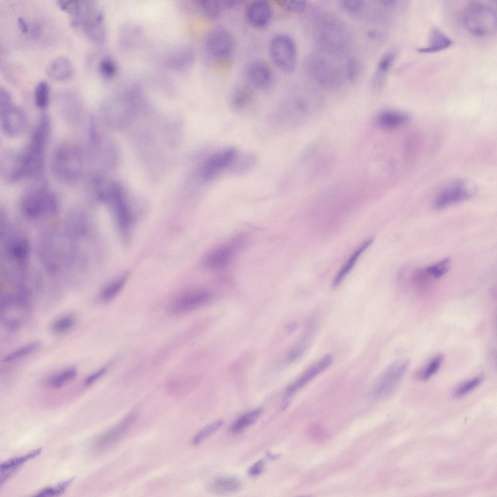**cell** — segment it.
Here are the masks:
<instances>
[{
    "instance_id": "obj_1",
    "label": "cell",
    "mask_w": 497,
    "mask_h": 497,
    "mask_svg": "<svg viewBox=\"0 0 497 497\" xmlns=\"http://www.w3.org/2000/svg\"><path fill=\"white\" fill-rule=\"evenodd\" d=\"M311 32L316 45L326 53H341L349 44V35L345 25L324 11H316L312 16Z\"/></svg>"
},
{
    "instance_id": "obj_2",
    "label": "cell",
    "mask_w": 497,
    "mask_h": 497,
    "mask_svg": "<svg viewBox=\"0 0 497 497\" xmlns=\"http://www.w3.org/2000/svg\"><path fill=\"white\" fill-rule=\"evenodd\" d=\"M49 130L48 119L43 117L34 130L27 149L13 165L10 174L12 180L33 176L40 172L44 161Z\"/></svg>"
},
{
    "instance_id": "obj_3",
    "label": "cell",
    "mask_w": 497,
    "mask_h": 497,
    "mask_svg": "<svg viewBox=\"0 0 497 497\" xmlns=\"http://www.w3.org/2000/svg\"><path fill=\"white\" fill-rule=\"evenodd\" d=\"M95 187L99 197L113 208L120 229L127 230L132 222V215L122 185L116 181L99 178L95 181Z\"/></svg>"
},
{
    "instance_id": "obj_4",
    "label": "cell",
    "mask_w": 497,
    "mask_h": 497,
    "mask_svg": "<svg viewBox=\"0 0 497 497\" xmlns=\"http://www.w3.org/2000/svg\"><path fill=\"white\" fill-rule=\"evenodd\" d=\"M304 66L309 77L325 89L337 88L344 77L343 68L337 66L322 51L309 54L305 59Z\"/></svg>"
},
{
    "instance_id": "obj_5",
    "label": "cell",
    "mask_w": 497,
    "mask_h": 497,
    "mask_svg": "<svg viewBox=\"0 0 497 497\" xmlns=\"http://www.w3.org/2000/svg\"><path fill=\"white\" fill-rule=\"evenodd\" d=\"M83 151L72 143L63 144L54 151L52 167L55 174L60 179L68 182L78 179L83 173L85 158Z\"/></svg>"
},
{
    "instance_id": "obj_6",
    "label": "cell",
    "mask_w": 497,
    "mask_h": 497,
    "mask_svg": "<svg viewBox=\"0 0 497 497\" xmlns=\"http://www.w3.org/2000/svg\"><path fill=\"white\" fill-rule=\"evenodd\" d=\"M464 21L472 34L478 36H489L496 31V10L484 1H471L464 9Z\"/></svg>"
},
{
    "instance_id": "obj_7",
    "label": "cell",
    "mask_w": 497,
    "mask_h": 497,
    "mask_svg": "<svg viewBox=\"0 0 497 497\" xmlns=\"http://www.w3.org/2000/svg\"><path fill=\"white\" fill-rule=\"evenodd\" d=\"M269 55L274 64L282 72L291 73L297 66L298 51L296 42L289 34L279 33L271 38Z\"/></svg>"
},
{
    "instance_id": "obj_8",
    "label": "cell",
    "mask_w": 497,
    "mask_h": 497,
    "mask_svg": "<svg viewBox=\"0 0 497 497\" xmlns=\"http://www.w3.org/2000/svg\"><path fill=\"white\" fill-rule=\"evenodd\" d=\"M205 48L210 58L219 65L227 64L234 54L235 40L232 33L227 28L216 26L207 33Z\"/></svg>"
},
{
    "instance_id": "obj_9",
    "label": "cell",
    "mask_w": 497,
    "mask_h": 497,
    "mask_svg": "<svg viewBox=\"0 0 497 497\" xmlns=\"http://www.w3.org/2000/svg\"><path fill=\"white\" fill-rule=\"evenodd\" d=\"M30 310L26 298L17 295L8 296L1 301L0 318L5 326L15 329L24 322Z\"/></svg>"
},
{
    "instance_id": "obj_10",
    "label": "cell",
    "mask_w": 497,
    "mask_h": 497,
    "mask_svg": "<svg viewBox=\"0 0 497 497\" xmlns=\"http://www.w3.org/2000/svg\"><path fill=\"white\" fill-rule=\"evenodd\" d=\"M409 365L407 359H400L391 364L375 383L373 396L377 398H383L393 393L405 375Z\"/></svg>"
},
{
    "instance_id": "obj_11",
    "label": "cell",
    "mask_w": 497,
    "mask_h": 497,
    "mask_svg": "<svg viewBox=\"0 0 497 497\" xmlns=\"http://www.w3.org/2000/svg\"><path fill=\"white\" fill-rule=\"evenodd\" d=\"M474 183L465 179L455 181L444 188L436 197L434 206L442 209L472 197L476 192Z\"/></svg>"
},
{
    "instance_id": "obj_12",
    "label": "cell",
    "mask_w": 497,
    "mask_h": 497,
    "mask_svg": "<svg viewBox=\"0 0 497 497\" xmlns=\"http://www.w3.org/2000/svg\"><path fill=\"white\" fill-rule=\"evenodd\" d=\"M23 211L28 215L35 216L52 214L57 204L53 194L49 190L40 187L29 192L22 202Z\"/></svg>"
},
{
    "instance_id": "obj_13",
    "label": "cell",
    "mask_w": 497,
    "mask_h": 497,
    "mask_svg": "<svg viewBox=\"0 0 497 497\" xmlns=\"http://www.w3.org/2000/svg\"><path fill=\"white\" fill-rule=\"evenodd\" d=\"M211 293L203 289L185 291L176 296L170 303L168 312L175 315L185 314L207 303L211 298Z\"/></svg>"
},
{
    "instance_id": "obj_14",
    "label": "cell",
    "mask_w": 497,
    "mask_h": 497,
    "mask_svg": "<svg viewBox=\"0 0 497 497\" xmlns=\"http://www.w3.org/2000/svg\"><path fill=\"white\" fill-rule=\"evenodd\" d=\"M237 155V150L234 147H228L214 153L203 165L201 177L205 181L214 179L222 171L231 167Z\"/></svg>"
},
{
    "instance_id": "obj_15",
    "label": "cell",
    "mask_w": 497,
    "mask_h": 497,
    "mask_svg": "<svg viewBox=\"0 0 497 497\" xmlns=\"http://www.w3.org/2000/svg\"><path fill=\"white\" fill-rule=\"evenodd\" d=\"M246 75L251 85L260 90L270 89L274 81V73L270 66L262 59H255L249 63Z\"/></svg>"
},
{
    "instance_id": "obj_16",
    "label": "cell",
    "mask_w": 497,
    "mask_h": 497,
    "mask_svg": "<svg viewBox=\"0 0 497 497\" xmlns=\"http://www.w3.org/2000/svg\"><path fill=\"white\" fill-rule=\"evenodd\" d=\"M0 125L3 132L14 137L22 133L26 127L27 119L23 110L13 105L0 110Z\"/></svg>"
},
{
    "instance_id": "obj_17",
    "label": "cell",
    "mask_w": 497,
    "mask_h": 497,
    "mask_svg": "<svg viewBox=\"0 0 497 497\" xmlns=\"http://www.w3.org/2000/svg\"><path fill=\"white\" fill-rule=\"evenodd\" d=\"M245 15L246 20L250 26L261 29L270 23L273 10L271 5L266 1L256 0L248 4Z\"/></svg>"
},
{
    "instance_id": "obj_18",
    "label": "cell",
    "mask_w": 497,
    "mask_h": 497,
    "mask_svg": "<svg viewBox=\"0 0 497 497\" xmlns=\"http://www.w3.org/2000/svg\"><path fill=\"white\" fill-rule=\"evenodd\" d=\"M137 415L136 411L128 414L118 423L100 436L97 442L98 447H106L118 440L135 422Z\"/></svg>"
},
{
    "instance_id": "obj_19",
    "label": "cell",
    "mask_w": 497,
    "mask_h": 497,
    "mask_svg": "<svg viewBox=\"0 0 497 497\" xmlns=\"http://www.w3.org/2000/svg\"><path fill=\"white\" fill-rule=\"evenodd\" d=\"M332 360V357L330 354L323 356L287 387L286 394L290 395L295 393L327 368L331 364Z\"/></svg>"
},
{
    "instance_id": "obj_20",
    "label": "cell",
    "mask_w": 497,
    "mask_h": 497,
    "mask_svg": "<svg viewBox=\"0 0 497 497\" xmlns=\"http://www.w3.org/2000/svg\"><path fill=\"white\" fill-rule=\"evenodd\" d=\"M45 71L48 77L51 80L64 81L71 77L73 66L68 58L64 56H58L47 64Z\"/></svg>"
},
{
    "instance_id": "obj_21",
    "label": "cell",
    "mask_w": 497,
    "mask_h": 497,
    "mask_svg": "<svg viewBox=\"0 0 497 497\" xmlns=\"http://www.w3.org/2000/svg\"><path fill=\"white\" fill-rule=\"evenodd\" d=\"M239 245L238 241L236 240L215 248L206 256L204 260L205 265L212 268L224 265L230 260Z\"/></svg>"
},
{
    "instance_id": "obj_22",
    "label": "cell",
    "mask_w": 497,
    "mask_h": 497,
    "mask_svg": "<svg viewBox=\"0 0 497 497\" xmlns=\"http://www.w3.org/2000/svg\"><path fill=\"white\" fill-rule=\"evenodd\" d=\"M255 99L253 88L246 84L237 85L232 90L230 97L232 107L237 111H243L249 108Z\"/></svg>"
},
{
    "instance_id": "obj_23",
    "label": "cell",
    "mask_w": 497,
    "mask_h": 497,
    "mask_svg": "<svg viewBox=\"0 0 497 497\" xmlns=\"http://www.w3.org/2000/svg\"><path fill=\"white\" fill-rule=\"evenodd\" d=\"M410 119V115L404 112L396 110H385L377 116L376 122L383 129L392 130L401 127Z\"/></svg>"
},
{
    "instance_id": "obj_24",
    "label": "cell",
    "mask_w": 497,
    "mask_h": 497,
    "mask_svg": "<svg viewBox=\"0 0 497 497\" xmlns=\"http://www.w3.org/2000/svg\"><path fill=\"white\" fill-rule=\"evenodd\" d=\"M397 54L396 50L391 49L379 59L372 78V85L375 89H379L383 85L387 74L395 61Z\"/></svg>"
},
{
    "instance_id": "obj_25",
    "label": "cell",
    "mask_w": 497,
    "mask_h": 497,
    "mask_svg": "<svg viewBox=\"0 0 497 497\" xmlns=\"http://www.w3.org/2000/svg\"><path fill=\"white\" fill-rule=\"evenodd\" d=\"M242 483L236 477L221 476L214 478L208 484L210 492L218 495L232 494L240 490Z\"/></svg>"
},
{
    "instance_id": "obj_26",
    "label": "cell",
    "mask_w": 497,
    "mask_h": 497,
    "mask_svg": "<svg viewBox=\"0 0 497 497\" xmlns=\"http://www.w3.org/2000/svg\"><path fill=\"white\" fill-rule=\"evenodd\" d=\"M453 44L452 40L441 30L436 28L430 31L427 45L419 48L417 51L420 53L437 52L450 47Z\"/></svg>"
},
{
    "instance_id": "obj_27",
    "label": "cell",
    "mask_w": 497,
    "mask_h": 497,
    "mask_svg": "<svg viewBox=\"0 0 497 497\" xmlns=\"http://www.w3.org/2000/svg\"><path fill=\"white\" fill-rule=\"evenodd\" d=\"M373 241V239L372 238L366 239L360 244L353 252L334 278L332 282V286L334 287L338 286L342 282L347 275L354 267L361 254L370 246Z\"/></svg>"
},
{
    "instance_id": "obj_28",
    "label": "cell",
    "mask_w": 497,
    "mask_h": 497,
    "mask_svg": "<svg viewBox=\"0 0 497 497\" xmlns=\"http://www.w3.org/2000/svg\"><path fill=\"white\" fill-rule=\"evenodd\" d=\"M261 413V409H257L241 415L231 427V431L233 433H238L243 431L253 424L258 418Z\"/></svg>"
},
{
    "instance_id": "obj_29",
    "label": "cell",
    "mask_w": 497,
    "mask_h": 497,
    "mask_svg": "<svg viewBox=\"0 0 497 497\" xmlns=\"http://www.w3.org/2000/svg\"><path fill=\"white\" fill-rule=\"evenodd\" d=\"M198 6L203 16L210 20L217 19L220 16L222 5L221 1L215 0L198 1Z\"/></svg>"
},
{
    "instance_id": "obj_30",
    "label": "cell",
    "mask_w": 497,
    "mask_h": 497,
    "mask_svg": "<svg viewBox=\"0 0 497 497\" xmlns=\"http://www.w3.org/2000/svg\"><path fill=\"white\" fill-rule=\"evenodd\" d=\"M42 449L39 448L24 455L12 458L2 463L0 466V473L8 471L15 472L17 468L25 462L39 455Z\"/></svg>"
},
{
    "instance_id": "obj_31",
    "label": "cell",
    "mask_w": 497,
    "mask_h": 497,
    "mask_svg": "<svg viewBox=\"0 0 497 497\" xmlns=\"http://www.w3.org/2000/svg\"><path fill=\"white\" fill-rule=\"evenodd\" d=\"M77 375V370L74 367L66 368L52 376L49 385L54 388H59L73 380Z\"/></svg>"
},
{
    "instance_id": "obj_32",
    "label": "cell",
    "mask_w": 497,
    "mask_h": 497,
    "mask_svg": "<svg viewBox=\"0 0 497 497\" xmlns=\"http://www.w3.org/2000/svg\"><path fill=\"white\" fill-rule=\"evenodd\" d=\"M127 276L123 275L106 286L100 294V298L104 302H108L115 298L124 287Z\"/></svg>"
},
{
    "instance_id": "obj_33",
    "label": "cell",
    "mask_w": 497,
    "mask_h": 497,
    "mask_svg": "<svg viewBox=\"0 0 497 497\" xmlns=\"http://www.w3.org/2000/svg\"><path fill=\"white\" fill-rule=\"evenodd\" d=\"M41 343L39 341H34L11 352L2 360L4 363H9L20 359L38 348Z\"/></svg>"
},
{
    "instance_id": "obj_34",
    "label": "cell",
    "mask_w": 497,
    "mask_h": 497,
    "mask_svg": "<svg viewBox=\"0 0 497 497\" xmlns=\"http://www.w3.org/2000/svg\"><path fill=\"white\" fill-rule=\"evenodd\" d=\"M362 71L361 62L355 58H348L344 66L343 71L345 78L350 82H353L360 76Z\"/></svg>"
},
{
    "instance_id": "obj_35",
    "label": "cell",
    "mask_w": 497,
    "mask_h": 497,
    "mask_svg": "<svg viewBox=\"0 0 497 497\" xmlns=\"http://www.w3.org/2000/svg\"><path fill=\"white\" fill-rule=\"evenodd\" d=\"M34 99L36 105L40 108H44L49 101V86L45 81H39L35 86Z\"/></svg>"
},
{
    "instance_id": "obj_36",
    "label": "cell",
    "mask_w": 497,
    "mask_h": 497,
    "mask_svg": "<svg viewBox=\"0 0 497 497\" xmlns=\"http://www.w3.org/2000/svg\"><path fill=\"white\" fill-rule=\"evenodd\" d=\"M224 424V421L219 419L201 429L194 436L192 444L194 446L199 444L203 440L217 431Z\"/></svg>"
},
{
    "instance_id": "obj_37",
    "label": "cell",
    "mask_w": 497,
    "mask_h": 497,
    "mask_svg": "<svg viewBox=\"0 0 497 497\" xmlns=\"http://www.w3.org/2000/svg\"><path fill=\"white\" fill-rule=\"evenodd\" d=\"M444 360V356L439 354L433 357L420 372L419 377L426 381L434 375L439 369Z\"/></svg>"
},
{
    "instance_id": "obj_38",
    "label": "cell",
    "mask_w": 497,
    "mask_h": 497,
    "mask_svg": "<svg viewBox=\"0 0 497 497\" xmlns=\"http://www.w3.org/2000/svg\"><path fill=\"white\" fill-rule=\"evenodd\" d=\"M484 379L482 375L469 379L459 385L454 390V395L457 398L463 397L479 386Z\"/></svg>"
},
{
    "instance_id": "obj_39",
    "label": "cell",
    "mask_w": 497,
    "mask_h": 497,
    "mask_svg": "<svg viewBox=\"0 0 497 497\" xmlns=\"http://www.w3.org/2000/svg\"><path fill=\"white\" fill-rule=\"evenodd\" d=\"M76 319L72 315H66L56 320L52 325L51 329L56 334H62L71 329L75 325Z\"/></svg>"
},
{
    "instance_id": "obj_40",
    "label": "cell",
    "mask_w": 497,
    "mask_h": 497,
    "mask_svg": "<svg viewBox=\"0 0 497 497\" xmlns=\"http://www.w3.org/2000/svg\"><path fill=\"white\" fill-rule=\"evenodd\" d=\"M451 260L446 258L440 261L428 266L426 272L435 279H438L444 275L450 269Z\"/></svg>"
},
{
    "instance_id": "obj_41",
    "label": "cell",
    "mask_w": 497,
    "mask_h": 497,
    "mask_svg": "<svg viewBox=\"0 0 497 497\" xmlns=\"http://www.w3.org/2000/svg\"><path fill=\"white\" fill-rule=\"evenodd\" d=\"M339 4L344 11L353 16L360 15L365 8V2L359 0H343Z\"/></svg>"
},
{
    "instance_id": "obj_42",
    "label": "cell",
    "mask_w": 497,
    "mask_h": 497,
    "mask_svg": "<svg viewBox=\"0 0 497 497\" xmlns=\"http://www.w3.org/2000/svg\"><path fill=\"white\" fill-rule=\"evenodd\" d=\"M277 4L285 10L293 13H302L307 8L306 1L296 0H278Z\"/></svg>"
},
{
    "instance_id": "obj_43",
    "label": "cell",
    "mask_w": 497,
    "mask_h": 497,
    "mask_svg": "<svg viewBox=\"0 0 497 497\" xmlns=\"http://www.w3.org/2000/svg\"><path fill=\"white\" fill-rule=\"evenodd\" d=\"M74 478L66 480L55 487L45 488L39 491L34 496L35 497H53L58 496L64 493L69 485L73 481Z\"/></svg>"
},
{
    "instance_id": "obj_44",
    "label": "cell",
    "mask_w": 497,
    "mask_h": 497,
    "mask_svg": "<svg viewBox=\"0 0 497 497\" xmlns=\"http://www.w3.org/2000/svg\"><path fill=\"white\" fill-rule=\"evenodd\" d=\"M99 68L101 74L106 77H112L116 70L114 63L108 58L102 59L100 62Z\"/></svg>"
},
{
    "instance_id": "obj_45",
    "label": "cell",
    "mask_w": 497,
    "mask_h": 497,
    "mask_svg": "<svg viewBox=\"0 0 497 497\" xmlns=\"http://www.w3.org/2000/svg\"><path fill=\"white\" fill-rule=\"evenodd\" d=\"M12 104V96L5 88H0V110L6 109Z\"/></svg>"
},
{
    "instance_id": "obj_46",
    "label": "cell",
    "mask_w": 497,
    "mask_h": 497,
    "mask_svg": "<svg viewBox=\"0 0 497 497\" xmlns=\"http://www.w3.org/2000/svg\"><path fill=\"white\" fill-rule=\"evenodd\" d=\"M107 371V368L102 367L88 375L84 380L83 384L89 386L99 379Z\"/></svg>"
},
{
    "instance_id": "obj_47",
    "label": "cell",
    "mask_w": 497,
    "mask_h": 497,
    "mask_svg": "<svg viewBox=\"0 0 497 497\" xmlns=\"http://www.w3.org/2000/svg\"><path fill=\"white\" fill-rule=\"evenodd\" d=\"M265 461L261 459L254 463L248 469V474L252 477L261 474L264 470Z\"/></svg>"
},
{
    "instance_id": "obj_48",
    "label": "cell",
    "mask_w": 497,
    "mask_h": 497,
    "mask_svg": "<svg viewBox=\"0 0 497 497\" xmlns=\"http://www.w3.org/2000/svg\"><path fill=\"white\" fill-rule=\"evenodd\" d=\"M17 22L21 31L23 33H26L28 32V28L25 20L21 17H19Z\"/></svg>"
},
{
    "instance_id": "obj_49",
    "label": "cell",
    "mask_w": 497,
    "mask_h": 497,
    "mask_svg": "<svg viewBox=\"0 0 497 497\" xmlns=\"http://www.w3.org/2000/svg\"><path fill=\"white\" fill-rule=\"evenodd\" d=\"M381 33L380 32H377V31H370L368 33V36L371 39H378L381 37Z\"/></svg>"
}]
</instances>
